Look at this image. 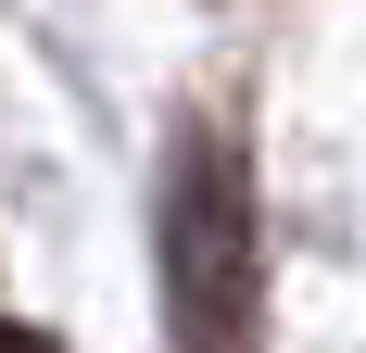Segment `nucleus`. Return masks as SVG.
Here are the masks:
<instances>
[{"label": "nucleus", "instance_id": "f257e3e1", "mask_svg": "<svg viewBox=\"0 0 366 353\" xmlns=\"http://www.w3.org/2000/svg\"><path fill=\"white\" fill-rule=\"evenodd\" d=\"M164 303L189 353H253V202L215 139H189L164 189Z\"/></svg>", "mask_w": 366, "mask_h": 353}, {"label": "nucleus", "instance_id": "f03ea898", "mask_svg": "<svg viewBox=\"0 0 366 353\" xmlns=\"http://www.w3.org/2000/svg\"><path fill=\"white\" fill-rule=\"evenodd\" d=\"M0 353H51V341H38V328H0Z\"/></svg>", "mask_w": 366, "mask_h": 353}]
</instances>
